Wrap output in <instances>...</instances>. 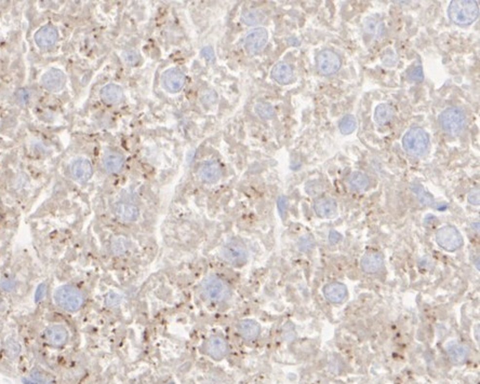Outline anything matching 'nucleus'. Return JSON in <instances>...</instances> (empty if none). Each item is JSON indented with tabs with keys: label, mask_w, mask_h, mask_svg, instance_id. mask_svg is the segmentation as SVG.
I'll use <instances>...</instances> for the list:
<instances>
[{
	"label": "nucleus",
	"mask_w": 480,
	"mask_h": 384,
	"mask_svg": "<svg viewBox=\"0 0 480 384\" xmlns=\"http://www.w3.org/2000/svg\"><path fill=\"white\" fill-rule=\"evenodd\" d=\"M448 14L457 25H469L479 17L478 3L473 0H453L449 6Z\"/></svg>",
	"instance_id": "f257e3e1"
},
{
	"label": "nucleus",
	"mask_w": 480,
	"mask_h": 384,
	"mask_svg": "<svg viewBox=\"0 0 480 384\" xmlns=\"http://www.w3.org/2000/svg\"><path fill=\"white\" fill-rule=\"evenodd\" d=\"M403 147L412 157H423L429 148V136L422 127H413L403 137Z\"/></svg>",
	"instance_id": "f03ea898"
},
{
	"label": "nucleus",
	"mask_w": 480,
	"mask_h": 384,
	"mask_svg": "<svg viewBox=\"0 0 480 384\" xmlns=\"http://www.w3.org/2000/svg\"><path fill=\"white\" fill-rule=\"evenodd\" d=\"M467 119L465 112L458 107H449L439 116V125L449 135H460L465 130Z\"/></svg>",
	"instance_id": "7ed1b4c3"
},
{
	"label": "nucleus",
	"mask_w": 480,
	"mask_h": 384,
	"mask_svg": "<svg viewBox=\"0 0 480 384\" xmlns=\"http://www.w3.org/2000/svg\"><path fill=\"white\" fill-rule=\"evenodd\" d=\"M55 300L61 309L67 312H76L82 307L85 297L79 289L70 285H64L55 290Z\"/></svg>",
	"instance_id": "20e7f679"
},
{
	"label": "nucleus",
	"mask_w": 480,
	"mask_h": 384,
	"mask_svg": "<svg viewBox=\"0 0 480 384\" xmlns=\"http://www.w3.org/2000/svg\"><path fill=\"white\" fill-rule=\"evenodd\" d=\"M203 294L210 301L223 302L231 296V289L221 278L213 275L203 280Z\"/></svg>",
	"instance_id": "39448f33"
},
{
	"label": "nucleus",
	"mask_w": 480,
	"mask_h": 384,
	"mask_svg": "<svg viewBox=\"0 0 480 384\" xmlns=\"http://www.w3.org/2000/svg\"><path fill=\"white\" fill-rule=\"evenodd\" d=\"M223 258L233 265H242L248 260V250L246 246L239 240H231L223 246Z\"/></svg>",
	"instance_id": "423d86ee"
},
{
	"label": "nucleus",
	"mask_w": 480,
	"mask_h": 384,
	"mask_svg": "<svg viewBox=\"0 0 480 384\" xmlns=\"http://www.w3.org/2000/svg\"><path fill=\"white\" fill-rule=\"evenodd\" d=\"M436 241L440 247H443L447 252H455L463 244L461 233L452 226H445L439 229L436 233Z\"/></svg>",
	"instance_id": "0eeeda50"
},
{
	"label": "nucleus",
	"mask_w": 480,
	"mask_h": 384,
	"mask_svg": "<svg viewBox=\"0 0 480 384\" xmlns=\"http://www.w3.org/2000/svg\"><path fill=\"white\" fill-rule=\"evenodd\" d=\"M316 62L318 71L323 76L333 75V73L339 71L342 65L340 56L334 51L329 50V49L322 50L318 54Z\"/></svg>",
	"instance_id": "6e6552de"
},
{
	"label": "nucleus",
	"mask_w": 480,
	"mask_h": 384,
	"mask_svg": "<svg viewBox=\"0 0 480 384\" xmlns=\"http://www.w3.org/2000/svg\"><path fill=\"white\" fill-rule=\"evenodd\" d=\"M268 41V33L265 28L258 27L250 32L244 39V48L246 51L254 55L261 52L265 48Z\"/></svg>",
	"instance_id": "1a4fd4ad"
},
{
	"label": "nucleus",
	"mask_w": 480,
	"mask_h": 384,
	"mask_svg": "<svg viewBox=\"0 0 480 384\" xmlns=\"http://www.w3.org/2000/svg\"><path fill=\"white\" fill-rule=\"evenodd\" d=\"M45 340L53 348L64 347L68 341V331L60 324L50 325L45 331Z\"/></svg>",
	"instance_id": "9d476101"
},
{
	"label": "nucleus",
	"mask_w": 480,
	"mask_h": 384,
	"mask_svg": "<svg viewBox=\"0 0 480 384\" xmlns=\"http://www.w3.org/2000/svg\"><path fill=\"white\" fill-rule=\"evenodd\" d=\"M66 83V77L64 72L56 68L49 70L41 77V85L46 90L50 92H58L64 87Z\"/></svg>",
	"instance_id": "9b49d317"
},
{
	"label": "nucleus",
	"mask_w": 480,
	"mask_h": 384,
	"mask_svg": "<svg viewBox=\"0 0 480 384\" xmlns=\"http://www.w3.org/2000/svg\"><path fill=\"white\" fill-rule=\"evenodd\" d=\"M185 76L184 73L176 70V68H171L165 71L163 75V85L166 91L171 93H178L183 88L185 85Z\"/></svg>",
	"instance_id": "f8f14e48"
},
{
	"label": "nucleus",
	"mask_w": 480,
	"mask_h": 384,
	"mask_svg": "<svg viewBox=\"0 0 480 384\" xmlns=\"http://www.w3.org/2000/svg\"><path fill=\"white\" fill-rule=\"evenodd\" d=\"M205 351L214 361H221L227 355L228 344L221 336H212L205 344Z\"/></svg>",
	"instance_id": "ddd939ff"
},
{
	"label": "nucleus",
	"mask_w": 480,
	"mask_h": 384,
	"mask_svg": "<svg viewBox=\"0 0 480 384\" xmlns=\"http://www.w3.org/2000/svg\"><path fill=\"white\" fill-rule=\"evenodd\" d=\"M198 176L200 180H203V183L213 184L221 177V166L217 161L213 160L204 162L199 167Z\"/></svg>",
	"instance_id": "4468645a"
},
{
	"label": "nucleus",
	"mask_w": 480,
	"mask_h": 384,
	"mask_svg": "<svg viewBox=\"0 0 480 384\" xmlns=\"http://www.w3.org/2000/svg\"><path fill=\"white\" fill-rule=\"evenodd\" d=\"M71 172L73 178L77 180L78 183H87L92 177L93 169L88 160L78 159L72 164Z\"/></svg>",
	"instance_id": "2eb2a0df"
},
{
	"label": "nucleus",
	"mask_w": 480,
	"mask_h": 384,
	"mask_svg": "<svg viewBox=\"0 0 480 384\" xmlns=\"http://www.w3.org/2000/svg\"><path fill=\"white\" fill-rule=\"evenodd\" d=\"M314 209L319 217L331 218L336 214L337 205L334 199L329 198V196H322L315 201Z\"/></svg>",
	"instance_id": "dca6fc26"
},
{
	"label": "nucleus",
	"mask_w": 480,
	"mask_h": 384,
	"mask_svg": "<svg viewBox=\"0 0 480 384\" xmlns=\"http://www.w3.org/2000/svg\"><path fill=\"white\" fill-rule=\"evenodd\" d=\"M57 31L52 26H43L35 34V41L41 49L51 48L57 41Z\"/></svg>",
	"instance_id": "f3484780"
},
{
	"label": "nucleus",
	"mask_w": 480,
	"mask_h": 384,
	"mask_svg": "<svg viewBox=\"0 0 480 384\" xmlns=\"http://www.w3.org/2000/svg\"><path fill=\"white\" fill-rule=\"evenodd\" d=\"M323 294L328 301L332 303H341L347 296V288L344 284L333 282L327 284L323 288Z\"/></svg>",
	"instance_id": "a211bd4d"
},
{
	"label": "nucleus",
	"mask_w": 480,
	"mask_h": 384,
	"mask_svg": "<svg viewBox=\"0 0 480 384\" xmlns=\"http://www.w3.org/2000/svg\"><path fill=\"white\" fill-rule=\"evenodd\" d=\"M237 329L240 336L247 341L256 340L258 337L259 332H261L259 325L256 321H253V319H243V321H240L237 325Z\"/></svg>",
	"instance_id": "6ab92c4d"
},
{
	"label": "nucleus",
	"mask_w": 480,
	"mask_h": 384,
	"mask_svg": "<svg viewBox=\"0 0 480 384\" xmlns=\"http://www.w3.org/2000/svg\"><path fill=\"white\" fill-rule=\"evenodd\" d=\"M384 258L380 253L372 252L366 254L361 258V268L367 273H375L382 269Z\"/></svg>",
	"instance_id": "aec40b11"
},
{
	"label": "nucleus",
	"mask_w": 480,
	"mask_h": 384,
	"mask_svg": "<svg viewBox=\"0 0 480 384\" xmlns=\"http://www.w3.org/2000/svg\"><path fill=\"white\" fill-rule=\"evenodd\" d=\"M272 78L280 85H288L293 80V70L286 63H278L272 70Z\"/></svg>",
	"instance_id": "412c9836"
},
{
	"label": "nucleus",
	"mask_w": 480,
	"mask_h": 384,
	"mask_svg": "<svg viewBox=\"0 0 480 384\" xmlns=\"http://www.w3.org/2000/svg\"><path fill=\"white\" fill-rule=\"evenodd\" d=\"M115 214L124 223H132L139 217V209L133 204L119 203L115 209Z\"/></svg>",
	"instance_id": "4be33fe9"
},
{
	"label": "nucleus",
	"mask_w": 480,
	"mask_h": 384,
	"mask_svg": "<svg viewBox=\"0 0 480 384\" xmlns=\"http://www.w3.org/2000/svg\"><path fill=\"white\" fill-rule=\"evenodd\" d=\"M122 95H124V93H122L121 87L116 85H107L101 90V98L103 102L109 105L119 103Z\"/></svg>",
	"instance_id": "5701e85b"
},
{
	"label": "nucleus",
	"mask_w": 480,
	"mask_h": 384,
	"mask_svg": "<svg viewBox=\"0 0 480 384\" xmlns=\"http://www.w3.org/2000/svg\"><path fill=\"white\" fill-rule=\"evenodd\" d=\"M450 361L454 364H462L468 356V348L461 343H452L447 349Z\"/></svg>",
	"instance_id": "b1692460"
},
{
	"label": "nucleus",
	"mask_w": 480,
	"mask_h": 384,
	"mask_svg": "<svg viewBox=\"0 0 480 384\" xmlns=\"http://www.w3.org/2000/svg\"><path fill=\"white\" fill-rule=\"evenodd\" d=\"M103 165L107 173H118L124 166V157L119 154H110L103 160Z\"/></svg>",
	"instance_id": "393cba45"
},
{
	"label": "nucleus",
	"mask_w": 480,
	"mask_h": 384,
	"mask_svg": "<svg viewBox=\"0 0 480 384\" xmlns=\"http://www.w3.org/2000/svg\"><path fill=\"white\" fill-rule=\"evenodd\" d=\"M349 184L352 190L364 191L368 188L370 180L369 177L366 174L361 173V172H354V173H351L350 176Z\"/></svg>",
	"instance_id": "a878e982"
},
{
	"label": "nucleus",
	"mask_w": 480,
	"mask_h": 384,
	"mask_svg": "<svg viewBox=\"0 0 480 384\" xmlns=\"http://www.w3.org/2000/svg\"><path fill=\"white\" fill-rule=\"evenodd\" d=\"M394 117V111L388 104H381L375 108L374 119L380 125H384L388 123Z\"/></svg>",
	"instance_id": "bb28decb"
},
{
	"label": "nucleus",
	"mask_w": 480,
	"mask_h": 384,
	"mask_svg": "<svg viewBox=\"0 0 480 384\" xmlns=\"http://www.w3.org/2000/svg\"><path fill=\"white\" fill-rule=\"evenodd\" d=\"M339 129L341 131L342 134L344 135H350L352 132H355L357 129V120L354 116L347 115L342 118V120L340 121Z\"/></svg>",
	"instance_id": "cd10ccee"
},
{
	"label": "nucleus",
	"mask_w": 480,
	"mask_h": 384,
	"mask_svg": "<svg viewBox=\"0 0 480 384\" xmlns=\"http://www.w3.org/2000/svg\"><path fill=\"white\" fill-rule=\"evenodd\" d=\"M129 246H130L129 241L128 239L125 238V236L118 235L115 236V238L111 240V252L117 256L125 254L127 250H128Z\"/></svg>",
	"instance_id": "c85d7f7f"
},
{
	"label": "nucleus",
	"mask_w": 480,
	"mask_h": 384,
	"mask_svg": "<svg viewBox=\"0 0 480 384\" xmlns=\"http://www.w3.org/2000/svg\"><path fill=\"white\" fill-rule=\"evenodd\" d=\"M4 351H6L7 356L14 361V359H17L19 356V353H21V344L18 343L17 339L9 338L6 343H4Z\"/></svg>",
	"instance_id": "c756f323"
},
{
	"label": "nucleus",
	"mask_w": 480,
	"mask_h": 384,
	"mask_svg": "<svg viewBox=\"0 0 480 384\" xmlns=\"http://www.w3.org/2000/svg\"><path fill=\"white\" fill-rule=\"evenodd\" d=\"M242 21L247 25H257L258 23H262L264 19V14L259 10H250V11L244 12L242 14Z\"/></svg>",
	"instance_id": "7c9ffc66"
},
{
	"label": "nucleus",
	"mask_w": 480,
	"mask_h": 384,
	"mask_svg": "<svg viewBox=\"0 0 480 384\" xmlns=\"http://www.w3.org/2000/svg\"><path fill=\"white\" fill-rule=\"evenodd\" d=\"M254 110H256V114L262 118V119H272L275 116V111H274V108L272 105L267 104V103H258L254 107Z\"/></svg>",
	"instance_id": "2f4dec72"
},
{
	"label": "nucleus",
	"mask_w": 480,
	"mask_h": 384,
	"mask_svg": "<svg viewBox=\"0 0 480 384\" xmlns=\"http://www.w3.org/2000/svg\"><path fill=\"white\" fill-rule=\"evenodd\" d=\"M410 78H411V80H413V81L422 82L423 79H424V72H423L422 67H416V68H414L413 71L411 72Z\"/></svg>",
	"instance_id": "473e14b6"
},
{
	"label": "nucleus",
	"mask_w": 480,
	"mask_h": 384,
	"mask_svg": "<svg viewBox=\"0 0 480 384\" xmlns=\"http://www.w3.org/2000/svg\"><path fill=\"white\" fill-rule=\"evenodd\" d=\"M217 100V94L213 91H207L202 97V101L205 105H211Z\"/></svg>",
	"instance_id": "72a5a7b5"
},
{
	"label": "nucleus",
	"mask_w": 480,
	"mask_h": 384,
	"mask_svg": "<svg viewBox=\"0 0 480 384\" xmlns=\"http://www.w3.org/2000/svg\"><path fill=\"white\" fill-rule=\"evenodd\" d=\"M467 200L473 205H479V189L475 188L468 192Z\"/></svg>",
	"instance_id": "f704fd0d"
}]
</instances>
